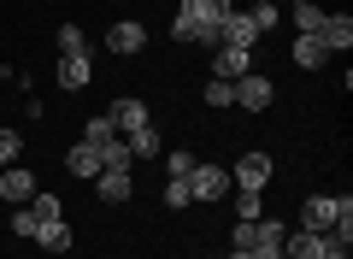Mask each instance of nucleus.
<instances>
[{
    "label": "nucleus",
    "mask_w": 353,
    "mask_h": 259,
    "mask_svg": "<svg viewBox=\"0 0 353 259\" xmlns=\"http://www.w3.org/2000/svg\"><path fill=\"white\" fill-rule=\"evenodd\" d=\"M189 195H194V200H224V195H230V165L201 160V165L189 171Z\"/></svg>",
    "instance_id": "f257e3e1"
},
{
    "label": "nucleus",
    "mask_w": 353,
    "mask_h": 259,
    "mask_svg": "<svg viewBox=\"0 0 353 259\" xmlns=\"http://www.w3.org/2000/svg\"><path fill=\"white\" fill-rule=\"evenodd\" d=\"M271 100H277V83L271 77H259V71L236 77V106L241 112H271Z\"/></svg>",
    "instance_id": "f03ea898"
},
{
    "label": "nucleus",
    "mask_w": 353,
    "mask_h": 259,
    "mask_svg": "<svg viewBox=\"0 0 353 259\" xmlns=\"http://www.w3.org/2000/svg\"><path fill=\"white\" fill-rule=\"evenodd\" d=\"M271 183V153H241L236 165H230V189H265Z\"/></svg>",
    "instance_id": "7ed1b4c3"
},
{
    "label": "nucleus",
    "mask_w": 353,
    "mask_h": 259,
    "mask_svg": "<svg viewBox=\"0 0 353 259\" xmlns=\"http://www.w3.org/2000/svg\"><path fill=\"white\" fill-rule=\"evenodd\" d=\"M148 48V30L136 24V18H118L112 30H106V53H118V59H130V53Z\"/></svg>",
    "instance_id": "20e7f679"
},
{
    "label": "nucleus",
    "mask_w": 353,
    "mask_h": 259,
    "mask_svg": "<svg viewBox=\"0 0 353 259\" xmlns=\"http://www.w3.org/2000/svg\"><path fill=\"white\" fill-rule=\"evenodd\" d=\"M253 71V48H212V77H224V83H236V77Z\"/></svg>",
    "instance_id": "39448f33"
},
{
    "label": "nucleus",
    "mask_w": 353,
    "mask_h": 259,
    "mask_svg": "<svg viewBox=\"0 0 353 259\" xmlns=\"http://www.w3.org/2000/svg\"><path fill=\"white\" fill-rule=\"evenodd\" d=\"M94 83V53H59V88H88Z\"/></svg>",
    "instance_id": "423d86ee"
},
{
    "label": "nucleus",
    "mask_w": 353,
    "mask_h": 259,
    "mask_svg": "<svg viewBox=\"0 0 353 259\" xmlns=\"http://www.w3.org/2000/svg\"><path fill=\"white\" fill-rule=\"evenodd\" d=\"M106 118H112L118 136H130V130H141V124H148V106H141L136 95H118L112 106H106Z\"/></svg>",
    "instance_id": "0eeeda50"
},
{
    "label": "nucleus",
    "mask_w": 353,
    "mask_h": 259,
    "mask_svg": "<svg viewBox=\"0 0 353 259\" xmlns=\"http://www.w3.org/2000/svg\"><path fill=\"white\" fill-rule=\"evenodd\" d=\"M318 41H324L330 53H347V48H353V18H347V12H324V24H318Z\"/></svg>",
    "instance_id": "6e6552de"
},
{
    "label": "nucleus",
    "mask_w": 353,
    "mask_h": 259,
    "mask_svg": "<svg viewBox=\"0 0 353 259\" xmlns=\"http://www.w3.org/2000/svg\"><path fill=\"white\" fill-rule=\"evenodd\" d=\"M324 236H318V230H289V236H283V259H324Z\"/></svg>",
    "instance_id": "1a4fd4ad"
},
{
    "label": "nucleus",
    "mask_w": 353,
    "mask_h": 259,
    "mask_svg": "<svg viewBox=\"0 0 353 259\" xmlns=\"http://www.w3.org/2000/svg\"><path fill=\"white\" fill-rule=\"evenodd\" d=\"M30 195H36V177H30L24 165H6V171H0V200H12V207H24Z\"/></svg>",
    "instance_id": "9d476101"
},
{
    "label": "nucleus",
    "mask_w": 353,
    "mask_h": 259,
    "mask_svg": "<svg viewBox=\"0 0 353 259\" xmlns=\"http://www.w3.org/2000/svg\"><path fill=\"white\" fill-rule=\"evenodd\" d=\"M301 224H306V230H318V236H324L330 224H336V200H330V195H312V200L301 207Z\"/></svg>",
    "instance_id": "9b49d317"
},
{
    "label": "nucleus",
    "mask_w": 353,
    "mask_h": 259,
    "mask_svg": "<svg viewBox=\"0 0 353 259\" xmlns=\"http://www.w3.org/2000/svg\"><path fill=\"white\" fill-rule=\"evenodd\" d=\"M94 189H101V200H106V207H124L136 183H130V171H101V177H94Z\"/></svg>",
    "instance_id": "f8f14e48"
},
{
    "label": "nucleus",
    "mask_w": 353,
    "mask_h": 259,
    "mask_svg": "<svg viewBox=\"0 0 353 259\" xmlns=\"http://www.w3.org/2000/svg\"><path fill=\"white\" fill-rule=\"evenodd\" d=\"M65 171H71V177H101V148L77 142V148L65 153Z\"/></svg>",
    "instance_id": "ddd939ff"
},
{
    "label": "nucleus",
    "mask_w": 353,
    "mask_h": 259,
    "mask_svg": "<svg viewBox=\"0 0 353 259\" xmlns=\"http://www.w3.org/2000/svg\"><path fill=\"white\" fill-rule=\"evenodd\" d=\"M124 148H130V160H153V153H159V130H153V118L141 124V130H130Z\"/></svg>",
    "instance_id": "4468645a"
},
{
    "label": "nucleus",
    "mask_w": 353,
    "mask_h": 259,
    "mask_svg": "<svg viewBox=\"0 0 353 259\" xmlns=\"http://www.w3.org/2000/svg\"><path fill=\"white\" fill-rule=\"evenodd\" d=\"M324 59H330V48L318 36H294V65H301V71H318Z\"/></svg>",
    "instance_id": "2eb2a0df"
},
{
    "label": "nucleus",
    "mask_w": 353,
    "mask_h": 259,
    "mask_svg": "<svg viewBox=\"0 0 353 259\" xmlns=\"http://www.w3.org/2000/svg\"><path fill=\"white\" fill-rule=\"evenodd\" d=\"M36 242L48 247V253H65V247H71V224H65V218H53V224H41V230H36Z\"/></svg>",
    "instance_id": "dca6fc26"
},
{
    "label": "nucleus",
    "mask_w": 353,
    "mask_h": 259,
    "mask_svg": "<svg viewBox=\"0 0 353 259\" xmlns=\"http://www.w3.org/2000/svg\"><path fill=\"white\" fill-rule=\"evenodd\" d=\"M130 148H124V136H112V142H101V171H130Z\"/></svg>",
    "instance_id": "f3484780"
},
{
    "label": "nucleus",
    "mask_w": 353,
    "mask_h": 259,
    "mask_svg": "<svg viewBox=\"0 0 353 259\" xmlns=\"http://www.w3.org/2000/svg\"><path fill=\"white\" fill-rule=\"evenodd\" d=\"M318 24H324V6H318V0L294 6V36H318Z\"/></svg>",
    "instance_id": "a211bd4d"
},
{
    "label": "nucleus",
    "mask_w": 353,
    "mask_h": 259,
    "mask_svg": "<svg viewBox=\"0 0 353 259\" xmlns=\"http://www.w3.org/2000/svg\"><path fill=\"white\" fill-rule=\"evenodd\" d=\"M201 100H206V106H218V112H224V106H236V83H224V77H212V83L201 88Z\"/></svg>",
    "instance_id": "6ab92c4d"
},
{
    "label": "nucleus",
    "mask_w": 353,
    "mask_h": 259,
    "mask_svg": "<svg viewBox=\"0 0 353 259\" xmlns=\"http://www.w3.org/2000/svg\"><path fill=\"white\" fill-rule=\"evenodd\" d=\"M24 207L36 212V224H53V218H65V212H59V195H41V189H36V195L24 200Z\"/></svg>",
    "instance_id": "aec40b11"
},
{
    "label": "nucleus",
    "mask_w": 353,
    "mask_h": 259,
    "mask_svg": "<svg viewBox=\"0 0 353 259\" xmlns=\"http://www.w3.org/2000/svg\"><path fill=\"white\" fill-rule=\"evenodd\" d=\"M265 189H236V218H265Z\"/></svg>",
    "instance_id": "412c9836"
},
{
    "label": "nucleus",
    "mask_w": 353,
    "mask_h": 259,
    "mask_svg": "<svg viewBox=\"0 0 353 259\" xmlns=\"http://www.w3.org/2000/svg\"><path fill=\"white\" fill-rule=\"evenodd\" d=\"M112 136H118V130H112V118H106V112L83 124V142H88V148H101V142H112Z\"/></svg>",
    "instance_id": "4be33fe9"
},
{
    "label": "nucleus",
    "mask_w": 353,
    "mask_h": 259,
    "mask_svg": "<svg viewBox=\"0 0 353 259\" xmlns=\"http://www.w3.org/2000/svg\"><path fill=\"white\" fill-rule=\"evenodd\" d=\"M18 153H24V136H18V130H0V171L18 165Z\"/></svg>",
    "instance_id": "5701e85b"
},
{
    "label": "nucleus",
    "mask_w": 353,
    "mask_h": 259,
    "mask_svg": "<svg viewBox=\"0 0 353 259\" xmlns=\"http://www.w3.org/2000/svg\"><path fill=\"white\" fill-rule=\"evenodd\" d=\"M171 36H176V41H194V36H201V24H194V12H189V0L176 6V24H171Z\"/></svg>",
    "instance_id": "b1692460"
},
{
    "label": "nucleus",
    "mask_w": 353,
    "mask_h": 259,
    "mask_svg": "<svg viewBox=\"0 0 353 259\" xmlns=\"http://www.w3.org/2000/svg\"><path fill=\"white\" fill-rule=\"evenodd\" d=\"M189 177H171V183H165V207H171V212H183V207H189Z\"/></svg>",
    "instance_id": "393cba45"
},
{
    "label": "nucleus",
    "mask_w": 353,
    "mask_h": 259,
    "mask_svg": "<svg viewBox=\"0 0 353 259\" xmlns=\"http://www.w3.org/2000/svg\"><path fill=\"white\" fill-rule=\"evenodd\" d=\"M36 230H41V224H36V212H30V207H12V236L36 242Z\"/></svg>",
    "instance_id": "a878e982"
},
{
    "label": "nucleus",
    "mask_w": 353,
    "mask_h": 259,
    "mask_svg": "<svg viewBox=\"0 0 353 259\" xmlns=\"http://www.w3.org/2000/svg\"><path fill=\"white\" fill-rule=\"evenodd\" d=\"M59 53H88V36L77 24H59Z\"/></svg>",
    "instance_id": "bb28decb"
},
{
    "label": "nucleus",
    "mask_w": 353,
    "mask_h": 259,
    "mask_svg": "<svg viewBox=\"0 0 353 259\" xmlns=\"http://www.w3.org/2000/svg\"><path fill=\"white\" fill-rule=\"evenodd\" d=\"M248 12H253V24H259V30H271V24H277V0H253Z\"/></svg>",
    "instance_id": "cd10ccee"
},
{
    "label": "nucleus",
    "mask_w": 353,
    "mask_h": 259,
    "mask_svg": "<svg viewBox=\"0 0 353 259\" xmlns=\"http://www.w3.org/2000/svg\"><path fill=\"white\" fill-rule=\"evenodd\" d=\"M165 171H171V177H189V171H194V153H183V148L165 153Z\"/></svg>",
    "instance_id": "c85d7f7f"
},
{
    "label": "nucleus",
    "mask_w": 353,
    "mask_h": 259,
    "mask_svg": "<svg viewBox=\"0 0 353 259\" xmlns=\"http://www.w3.org/2000/svg\"><path fill=\"white\" fill-rule=\"evenodd\" d=\"M324 242H330V236H324ZM324 259H347V247H336V242H330V247H324Z\"/></svg>",
    "instance_id": "c756f323"
},
{
    "label": "nucleus",
    "mask_w": 353,
    "mask_h": 259,
    "mask_svg": "<svg viewBox=\"0 0 353 259\" xmlns=\"http://www.w3.org/2000/svg\"><path fill=\"white\" fill-rule=\"evenodd\" d=\"M289 6H306V0H289Z\"/></svg>",
    "instance_id": "7c9ffc66"
}]
</instances>
